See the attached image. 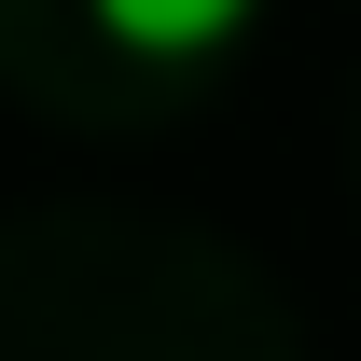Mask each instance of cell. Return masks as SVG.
Returning <instances> with one entry per match:
<instances>
[{"instance_id": "cell-1", "label": "cell", "mask_w": 361, "mask_h": 361, "mask_svg": "<svg viewBox=\"0 0 361 361\" xmlns=\"http://www.w3.org/2000/svg\"><path fill=\"white\" fill-rule=\"evenodd\" d=\"M278 0H84V28L111 70H153V84H209V70H236V56L264 42Z\"/></svg>"}]
</instances>
